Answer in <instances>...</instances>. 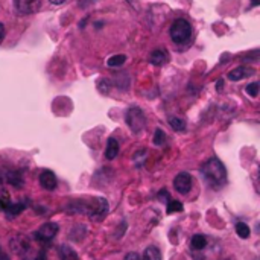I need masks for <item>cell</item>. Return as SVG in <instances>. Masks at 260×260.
Listing matches in <instances>:
<instances>
[{
	"instance_id": "6da1fadb",
	"label": "cell",
	"mask_w": 260,
	"mask_h": 260,
	"mask_svg": "<svg viewBox=\"0 0 260 260\" xmlns=\"http://www.w3.org/2000/svg\"><path fill=\"white\" fill-rule=\"evenodd\" d=\"M201 172L208 186H213V187H221L227 180V170L218 158H210L208 162H205Z\"/></svg>"
},
{
	"instance_id": "7a4b0ae2",
	"label": "cell",
	"mask_w": 260,
	"mask_h": 260,
	"mask_svg": "<svg viewBox=\"0 0 260 260\" xmlns=\"http://www.w3.org/2000/svg\"><path fill=\"white\" fill-rule=\"evenodd\" d=\"M169 34L173 43L186 44L192 38V24L184 19H177L172 23Z\"/></svg>"
},
{
	"instance_id": "3957f363",
	"label": "cell",
	"mask_w": 260,
	"mask_h": 260,
	"mask_svg": "<svg viewBox=\"0 0 260 260\" xmlns=\"http://www.w3.org/2000/svg\"><path fill=\"white\" fill-rule=\"evenodd\" d=\"M76 210H78V212L90 215L94 219H102L108 212V204H107V201L104 200V198H96V200H92L89 204L78 203L76 204Z\"/></svg>"
},
{
	"instance_id": "277c9868",
	"label": "cell",
	"mask_w": 260,
	"mask_h": 260,
	"mask_svg": "<svg viewBox=\"0 0 260 260\" xmlns=\"http://www.w3.org/2000/svg\"><path fill=\"white\" fill-rule=\"evenodd\" d=\"M125 120H127V125L130 127V130L135 134H139L140 131H143L145 128V123H146V119H145V114L140 108H131L128 110V113L125 116Z\"/></svg>"
},
{
	"instance_id": "5b68a950",
	"label": "cell",
	"mask_w": 260,
	"mask_h": 260,
	"mask_svg": "<svg viewBox=\"0 0 260 260\" xmlns=\"http://www.w3.org/2000/svg\"><path fill=\"white\" fill-rule=\"evenodd\" d=\"M173 187H175V190L178 193H181V195L189 193L190 189H192V177H190V173H187V172L178 173V175L175 177V180H173Z\"/></svg>"
},
{
	"instance_id": "8992f818",
	"label": "cell",
	"mask_w": 260,
	"mask_h": 260,
	"mask_svg": "<svg viewBox=\"0 0 260 260\" xmlns=\"http://www.w3.org/2000/svg\"><path fill=\"white\" fill-rule=\"evenodd\" d=\"M56 233H58V225L54 224V222H47V224L41 225L35 231V238L43 242H49L56 236Z\"/></svg>"
},
{
	"instance_id": "52a82bcc",
	"label": "cell",
	"mask_w": 260,
	"mask_h": 260,
	"mask_svg": "<svg viewBox=\"0 0 260 260\" xmlns=\"http://www.w3.org/2000/svg\"><path fill=\"white\" fill-rule=\"evenodd\" d=\"M17 11L20 14H35L41 8L40 0H17Z\"/></svg>"
},
{
	"instance_id": "ba28073f",
	"label": "cell",
	"mask_w": 260,
	"mask_h": 260,
	"mask_svg": "<svg viewBox=\"0 0 260 260\" xmlns=\"http://www.w3.org/2000/svg\"><path fill=\"white\" fill-rule=\"evenodd\" d=\"M40 184H41V187L46 189V190H54L56 187V177H55V173L52 170H43L40 173Z\"/></svg>"
},
{
	"instance_id": "9c48e42d",
	"label": "cell",
	"mask_w": 260,
	"mask_h": 260,
	"mask_svg": "<svg viewBox=\"0 0 260 260\" xmlns=\"http://www.w3.org/2000/svg\"><path fill=\"white\" fill-rule=\"evenodd\" d=\"M253 73H254V69H253V67L241 66V67L233 69V70L228 73V79H230V81H241V79H245V78L251 76Z\"/></svg>"
},
{
	"instance_id": "30bf717a",
	"label": "cell",
	"mask_w": 260,
	"mask_h": 260,
	"mask_svg": "<svg viewBox=\"0 0 260 260\" xmlns=\"http://www.w3.org/2000/svg\"><path fill=\"white\" fill-rule=\"evenodd\" d=\"M11 248L17 254H24L29 251V242L24 236H17L11 241Z\"/></svg>"
},
{
	"instance_id": "8fae6325",
	"label": "cell",
	"mask_w": 260,
	"mask_h": 260,
	"mask_svg": "<svg viewBox=\"0 0 260 260\" xmlns=\"http://www.w3.org/2000/svg\"><path fill=\"white\" fill-rule=\"evenodd\" d=\"M149 61L154 66H165L169 61V54L165 51V49H155V51L151 52V55H149Z\"/></svg>"
},
{
	"instance_id": "7c38bea8",
	"label": "cell",
	"mask_w": 260,
	"mask_h": 260,
	"mask_svg": "<svg viewBox=\"0 0 260 260\" xmlns=\"http://www.w3.org/2000/svg\"><path fill=\"white\" fill-rule=\"evenodd\" d=\"M28 207V203L26 201H19V203H11L9 205H8V208L5 210V215H6V218H9V219H12V218H16V216H19L24 208Z\"/></svg>"
},
{
	"instance_id": "4fadbf2b",
	"label": "cell",
	"mask_w": 260,
	"mask_h": 260,
	"mask_svg": "<svg viewBox=\"0 0 260 260\" xmlns=\"http://www.w3.org/2000/svg\"><path fill=\"white\" fill-rule=\"evenodd\" d=\"M119 142L114 137H110L108 143H107V149H105V157L108 160H114L119 155Z\"/></svg>"
},
{
	"instance_id": "5bb4252c",
	"label": "cell",
	"mask_w": 260,
	"mask_h": 260,
	"mask_svg": "<svg viewBox=\"0 0 260 260\" xmlns=\"http://www.w3.org/2000/svg\"><path fill=\"white\" fill-rule=\"evenodd\" d=\"M58 254L61 260H78V254L75 253V250H72L69 245H61Z\"/></svg>"
},
{
	"instance_id": "9a60e30c",
	"label": "cell",
	"mask_w": 260,
	"mask_h": 260,
	"mask_svg": "<svg viewBox=\"0 0 260 260\" xmlns=\"http://www.w3.org/2000/svg\"><path fill=\"white\" fill-rule=\"evenodd\" d=\"M205 245H207V238L204 234H195L192 238V242H190V248L193 251H201L205 248Z\"/></svg>"
},
{
	"instance_id": "2e32d148",
	"label": "cell",
	"mask_w": 260,
	"mask_h": 260,
	"mask_svg": "<svg viewBox=\"0 0 260 260\" xmlns=\"http://www.w3.org/2000/svg\"><path fill=\"white\" fill-rule=\"evenodd\" d=\"M142 260H162V253L157 246H148L143 253Z\"/></svg>"
},
{
	"instance_id": "e0dca14e",
	"label": "cell",
	"mask_w": 260,
	"mask_h": 260,
	"mask_svg": "<svg viewBox=\"0 0 260 260\" xmlns=\"http://www.w3.org/2000/svg\"><path fill=\"white\" fill-rule=\"evenodd\" d=\"M5 178H6V181L11 183L12 186H17V187H21V186H23V177L20 175V172H17V170L8 172Z\"/></svg>"
},
{
	"instance_id": "ac0fdd59",
	"label": "cell",
	"mask_w": 260,
	"mask_h": 260,
	"mask_svg": "<svg viewBox=\"0 0 260 260\" xmlns=\"http://www.w3.org/2000/svg\"><path fill=\"white\" fill-rule=\"evenodd\" d=\"M234 228H236V233L238 236L241 239H248L250 238V227L245 224V222H236V225H234Z\"/></svg>"
},
{
	"instance_id": "d6986e66",
	"label": "cell",
	"mask_w": 260,
	"mask_h": 260,
	"mask_svg": "<svg viewBox=\"0 0 260 260\" xmlns=\"http://www.w3.org/2000/svg\"><path fill=\"white\" fill-rule=\"evenodd\" d=\"M169 125L172 130H175V131H184L186 128V122L180 117H175V116H170L169 117Z\"/></svg>"
},
{
	"instance_id": "ffe728a7",
	"label": "cell",
	"mask_w": 260,
	"mask_h": 260,
	"mask_svg": "<svg viewBox=\"0 0 260 260\" xmlns=\"http://www.w3.org/2000/svg\"><path fill=\"white\" fill-rule=\"evenodd\" d=\"M11 203L12 201H11V198H9V193L5 189H0V212H5Z\"/></svg>"
},
{
	"instance_id": "44dd1931",
	"label": "cell",
	"mask_w": 260,
	"mask_h": 260,
	"mask_svg": "<svg viewBox=\"0 0 260 260\" xmlns=\"http://www.w3.org/2000/svg\"><path fill=\"white\" fill-rule=\"evenodd\" d=\"M183 204L180 203V201H173V200H169L167 201V207H166V212L169 213V215H172V213H177V212H183Z\"/></svg>"
},
{
	"instance_id": "7402d4cb",
	"label": "cell",
	"mask_w": 260,
	"mask_h": 260,
	"mask_svg": "<svg viewBox=\"0 0 260 260\" xmlns=\"http://www.w3.org/2000/svg\"><path fill=\"white\" fill-rule=\"evenodd\" d=\"M125 61H127V56L125 55H114V56H111L108 59V66L110 67H120L125 64Z\"/></svg>"
},
{
	"instance_id": "603a6c76",
	"label": "cell",
	"mask_w": 260,
	"mask_h": 260,
	"mask_svg": "<svg viewBox=\"0 0 260 260\" xmlns=\"http://www.w3.org/2000/svg\"><path fill=\"white\" fill-rule=\"evenodd\" d=\"M165 140H166L165 131L160 130V128H157V130H155V134H154V143H155L157 146H162V145L165 143Z\"/></svg>"
},
{
	"instance_id": "cb8c5ba5",
	"label": "cell",
	"mask_w": 260,
	"mask_h": 260,
	"mask_svg": "<svg viewBox=\"0 0 260 260\" xmlns=\"http://www.w3.org/2000/svg\"><path fill=\"white\" fill-rule=\"evenodd\" d=\"M245 92L248 93L251 97H257V94H259V84H257V82H251V84H248V85H246Z\"/></svg>"
},
{
	"instance_id": "d4e9b609",
	"label": "cell",
	"mask_w": 260,
	"mask_h": 260,
	"mask_svg": "<svg viewBox=\"0 0 260 260\" xmlns=\"http://www.w3.org/2000/svg\"><path fill=\"white\" fill-rule=\"evenodd\" d=\"M125 260H142V257L137 254V253H128Z\"/></svg>"
},
{
	"instance_id": "484cf974",
	"label": "cell",
	"mask_w": 260,
	"mask_h": 260,
	"mask_svg": "<svg viewBox=\"0 0 260 260\" xmlns=\"http://www.w3.org/2000/svg\"><path fill=\"white\" fill-rule=\"evenodd\" d=\"M101 84H104V90H101V92L107 94V93H108V89H110V85H107V84H108V81H107V79H104V81H101ZM99 89H102V85L99 87Z\"/></svg>"
},
{
	"instance_id": "4316f807",
	"label": "cell",
	"mask_w": 260,
	"mask_h": 260,
	"mask_svg": "<svg viewBox=\"0 0 260 260\" xmlns=\"http://www.w3.org/2000/svg\"><path fill=\"white\" fill-rule=\"evenodd\" d=\"M3 37H5V26L2 23H0V41L3 40Z\"/></svg>"
},
{
	"instance_id": "83f0119b",
	"label": "cell",
	"mask_w": 260,
	"mask_h": 260,
	"mask_svg": "<svg viewBox=\"0 0 260 260\" xmlns=\"http://www.w3.org/2000/svg\"><path fill=\"white\" fill-rule=\"evenodd\" d=\"M0 260H9L8 254H5V251H2V250H0Z\"/></svg>"
},
{
	"instance_id": "f1b7e54d",
	"label": "cell",
	"mask_w": 260,
	"mask_h": 260,
	"mask_svg": "<svg viewBox=\"0 0 260 260\" xmlns=\"http://www.w3.org/2000/svg\"><path fill=\"white\" fill-rule=\"evenodd\" d=\"M51 3H54V5H63L66 0H49Z\"/></svg>"
},
{
	"instance_id": "f546056e",
	"label": "cell",
	"mask_w": 260,
	"mask_h": 260,
	"mask_svg": "<svg viewBox=\"0 0 260 260\" xmlns=\"http://www.w3.org/2000/svg\"><path fill=\"white\" fill-rule=\"evenodd\" d=\"M251 3H253V6H257V5H260V0H251Z\"/></svg>"
},
{
	"instance_id": "4dcf8cb0",
	"label": "cell",
	"mask_w": 260,
	"mask_h": 260,
	"mask_svg": "<svg viewBox=\"0 0 260 260\" xmlns=\"http://www.w3.org/2000/svg\"><path fill=\"white\" fill-rule=\"evenodd\" d=\"M222 89V81H218V90Z\"/></svg>"
},
{
	"instance_id": "1f68e13d",
	"label": "cell",
	"mask_w": 260,
	"mask_h": 260,
	"mask_svg": "<svg viewBox=\"0 0 260 260\" xmlns=\"http://www.w3.org/2000/svg\"><path fill=\"white\" fill-rule=\"evenodd\" d=\"M0 181H2V177H0Z\"/></svg>"
}]
</instances>
